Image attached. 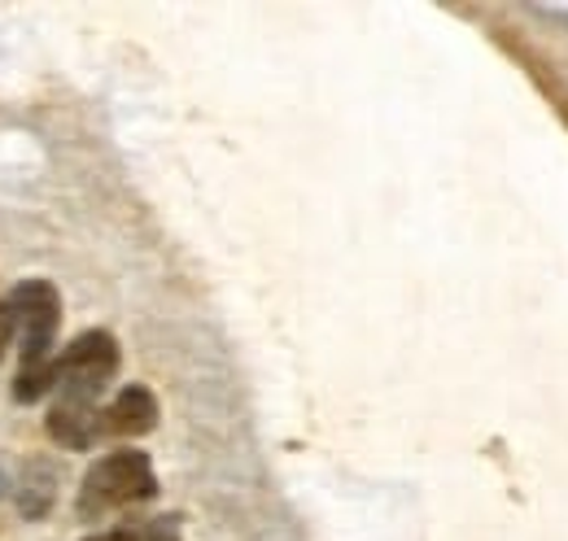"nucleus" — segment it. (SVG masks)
Segmentation results:
<instances>
[{
	"mask_svg": "<svg viewBox=\"0 0 568 541\" xmlns=\"http://www.w3.org/2000/svg\"><path fill=\"white\" fill-rule=\"evenodd\" d=\"M119 340L105 328L79 333V337L58 354V402L97 406V398L110 389V380L119 376Z\"/></svg>",
	"mask_w": 568,
	"mask_h": 541,
	"instance_id": "obj_3",
	"label": "nucleus"
},
{
	"mask_svg": "<svg viewBox=\"0 0 568 541\" xmlns=\"http://www.w3.org/2000/svg\"><path fill=\"white\" fill-rule=\"evenodd\" d=\"M158 493V472H153V459L144 450H110L101 455L83 484H79V498H74V511L79 520H101L110 511H123V507H141Z\"/></svg>",
	"mask_w": 568,
	"mask_h": 541,
	"instance_id": "obj_2",
	"label": "nucleus"
},
{
	"mask_svg": "<svg viewBox=\"0 0 568 541\" xmlns=\"http://www.w3.org/2000/svg\"><path fill=\"white\" fill-rule=\"evenodd\" d=\"M4 484H9V480H4V472H0V493H4Z\"/></svg>",
	"mask_w": 568,
	"mask_h": 541,
	"instance_id": "obj_9",
	"label": "nucleus"
},
{
	"mask_svg": "<svg viewBox=\"0 0 568 541\" xmlns=\"http://www.w3.org/2000/svg\"><path fill=\"white\" fill-rule=\"evenodd\" d=\"M58 498V468H49V459H31L22 476L13 480V502L27 520H40Z\"/></svg>",
	"mask_w": 568,
	"mask_h": 541,
	"instance_id": "obj_6",
	"label": "nucleus"
},
{
	"mask_svg": "<svg viewBox=\"0 0 568 541\" xmlns=\"http://www.w3.org/2000/svg\"><path fill=\"white\" fill-rule=\"evenodd\" d=\"M158 428V398L144 385L119 389V398L101 406V437H144Z\"/></svg>",
	"mask_w": 568,
	"mask_h": 541,
	"instance_id": "obj_4",
	"label": "nucleus"
},
{
	"mask_svg": "<svg viewBox=\"0 0 568 541\" xmlns=\"http://www.w3.org/2000/svg\"><path fill=\"white\" fill-rule=\"evenodd\" d=\"M44 428L58 446L67 450H88L101 437V406H74V402H53L44 415Z\"/></svg>",
	"mask_w": 568,
	"mask_h": 541,
	"instance_id": "obj_5",
	"label": "nucleus"
},
{
	"mask_svg": "<svg viewBox=\"0 0 568 541\" xmlns=\"http://www.w3.org/2000/svg\"><path fill=\"white\" fill-rule=\"evenodd\" d=\"M18 319V376L13 402L31 406L58 389V333H62V293L49 279H22L9 293Z\"/></svg>",
	"mask_w": 568,
	"mask_h": 541,
	"instance_id": "obj_1",
	"label": "nucleus"
},
{
	"mask_svg": "<svg viewBox=\"0 0 568 541\" xmlns=\"http://www.w3.org/2000/svg\"><path fill=\"white\" fill-rule=\"evenodd\" d=\"M83 541H180L175 520H141V524H123V529H105V533H92Z\"/></svg>",
	"mask_w": 568,
	"mask_h": 541,
	"instance_id": "obj_7",
	"label": "nucleus"
},
{
	"mask_svg": "<svg viewBox=\"0 0 568 541\" xmlns=\"http://www.w3.org/2000/svg\"><path fill=\"white\" fill-rule=\"evenodd\" d=\"M13 337H18V319H13V306H9V297H0V363H4V354H9Z\"/></svg>",
	"mask_w": 568,
	"mask_h": 541,
	"instance_id": "obj_8",
	"label": "nucleus"
}]
</instances>
